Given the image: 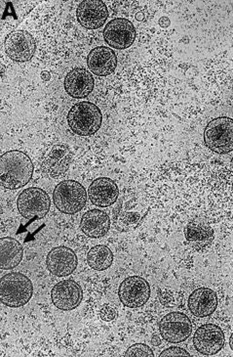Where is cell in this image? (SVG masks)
Listing matches in <instances>:
<instances>
[{
    "label": "cell",
    "instance_id": "1",
    "mask_svg": "<svg viewBox=\"0 0 233 357\" xmlns=\"http://www.w3.org/2000/svg\"><path fill=\"white\" fill-rule=\"evenodd\" d=\"M33 164L25 153L13 150L2 155L0 160V182L4 188L16 190L31 181Z\"/></svg>",
    "mask_w": 233,
    "mask_h": 357
},
{
    "label": "cell",
    "instance_id": "2",
    "mask_svg": "<svg viewBox=\"0 0 233 357\" xmlns=\"http://www.w3.org/2000/svg\"><path fill=\"white\" fill-rule=\"evenodd\" d=\"M33 295L31 279L20 272L6 274L0 281V301L9 307H21L30 302Z\"/></svg>",
    "mask_w": 233,
    "mask_h": 357
},
{
    "label": "cell",
    "instance_id": "3",
    "mask_svg": "<svg viewBox=\"0 0 233 357\" xmlns=\"http://www.w3.org/2000/svg\"><path fill=\"white\" fill-rule=\"evenodd\" d=\"M103 116L101 110L88 101H81L72 107L67 115V123L75 135L91 136L101 128Z\"/></svg>",
    "mask_w": 233,
    "mask_h": 357
},
{
    "label": "cell",
    "instance_id": "4",
    "mask_svg": "<svg viewBox=\"0 0 233 357\" xmlns=\"http://www.w3.org/2000/svg\"><path fill=\"white\" fill-rule=\"evenodd\" d=\"M87 196L88 194L79 182L64 181L55 187L53 201L61 213L74 215L86 205Z\"/></svg>",
    "mask_w": 233,
    "mask_h": 357
},
{
    "label": "cell",
    "instance_id": "5",
    "mask_svg": "<svg viewBox=\"0 0 233 357\" xmlns=\"http://www.w3.org/2000/svg\"><path fill=\"white\" fill-rule=\"evenodd\" d=\"M204 142L211 151L227 154L233 151V119H214L204 130Z\"/></svg>",
    "mask_w": 233,
    "mask_h": 357
},
{
    "label": "cell",
    "instance_id": "6",
    "mask_svg": "<svg viewBox=\"0 0 233 357\" xmlns=\"http://www.w3.org/2000/svg\"><path fill=\"white\" fill-rule=\"evenodd\" d=\"M50 206L49 196L38 187H31L22 191L17 201L19 213L26 220L45 218L50 210Z\"/></svg>",
    "mask_w": 233,
    "mask_h": 357
},
{
    "label": "cell",
    "instance_id": "7",
    "mask_svg": "<svg viewBox=\"0 0 233 357\" xmlns=\"http://www.w3.org/2000/svg\"><path fill=\"white\" fill-rule=\"evenodd\" d=\"M159 332L165 341L171 344H179L191 336L193 323L184 313H168L160 320Z\"/></svg>",
    "mask_w": 233,
    "mask_h": 357
},
{
    "label": "cell",
    "instance_id": "8",
    "mask_svg": "<svg viewBox=\"0 0 233 357\" xmlns=\"http://www.w3.org/2000/svg\"><path fill=\"white\" fill-rule=\"evenodd\" d=\"M4 48L7 56L14 62H29L35 55L36 41L28 31H14L6 36Z\"/></svg>",
    "mask_w": 233,
    "mask_h": 357
},
{
    "label": "cell",
    "instance_id": "9",
    "mask_svg": "<svg viewBox=\"0 0 233 357\" xmlns=\"http://www.w3.org/2000/svg\"><path fill=\"white\" fill-rule=\"evenodd\" d=\"M120 302L129 308L143 307L150 297V286L140 276H131L120 284L118 290Z\"/></svg>",
    "mask_w": 233,
    "mask_h": 357
},
{
    "label": "cell",
    "instance_id": "10",
    "mask_svg": "<svg viewBox=\"0 0 233 357\" xmlns=\"http://www.w3.org/2000/svg\"><path fill=\"white\" fill-rule=\"evenodd\" d=\"M104 38L109 46L114 50H127L136 40L135 26L127 19H114L104 28Z\"/></svg>",
    "mask_w": 233,
    "mask_h": 357
},
{
    "label": "cell",
    "instance_id": "11",
    "mask_svg": "<svg viewBox=\"0 0 233 357\" xmlns=\"http://www.w3.org/2000/svg\"><path fill=\"white\" fill-rule=\"evenodd\" d=\"M225 344V334L218 325L204 324L194 333V347L203 356H215L222 351Z\"/></svg>",
    "mask_w": 233,
    "mask_h": 357
},
{
    "label": "cell",
    "instance_id": "12",
    "mask_svg": "<svg viewBox=\"0 0 233 357\" xmlns=\"http://www.w3.org/2000/svg\"><path fill=\"white\" fill-rule=\"evenodd\" d=\"M53 305L63 312H70L79 307L83 298V291L77 282L63 280L58 282L51 292Z\"/></svg>",
    "mask_w": 233,
    "mask_h": 357
},
{
    "label": "cell",
    "instance_id": "13",
    "mask_svg": "<svg viewBox=\"0 0 233 357\" xmlns=\"http://www.w3.org/2000/svg\"><path fill=\"white\" fill-rule=\"evenodd\" d=\"M79 266V259L74 250L65 246L51 250L46 257V267L51 274L57 277L69 276Z\"/></svg>",
    "mask_w": 233,
    "mask_h": 357
},
{
    "label": "cell",
    "instance_id": "14",
    "mask_svg": "<svg viewBox=\"0 0 233 357\" xmlns=\"http://www.w3.org/2000/svg\"><path fill=\"white\" fill-rule=\"evenodd\" d=\"M77 17L83 28L97 30L103 26L108 19V7L101 0H84L77 7Z\"/></svg>",
    "mask_w": 233,
    "mask_h": 357
},
{
    "label": "cell",
    "instance_id": "15",
    "mask_svg": "<svg viewBox=\"0 0 233 357\" xmlns=\"http://www.w3.org/2000/svg\"><path fill=\"white\" fill-rule=\"evenodd\" d=\"M72 155L69 146L54 145L46 153L42 162V172L52 178H60L69 171Z\"/></svg>",
    "mask_w": 233,
    "mask_h": 357
},
{
    "label": "cell",
    "instance_id": "16",
    "mask_svg": "<svg viewBox=\"0 0 233 357\" xmlns=\"http://www.w3.org/2000/svg\"><path fill=\"white\" fill-rule=\"evenodd\" d=\"M120 189L113 179L99 177L92 182L88 189V197L93 205L108 208L118 201Z\"/></svg>",
    "mask_w": 233,
    "mask_h": 357
},
{
    "label": "cell",
    "instance_id": "17",
    "mask_svg": "<svg viewBox=\"0 0 233 357\" xmlns=\"http://www.w3.org/2000/svg\"><path fill=\"white\" fill-rule=\"evenodd\" d=\"M89 70L98 77H108L113 74L118 66V57L108 46H98L90 51L87 57Z\"/></svg>",
    "mask_w": 233,
    "mask_h": 357
},
{
    "label": "cell",
    "instance_id": "18",
    "mask_svg": "<svg viewBox=\"0 0 233 357\" xmlns=\"http://www.w3.org/2000/svg\"><path fill=\"white\" fill-rule=\"evenodd\" d=\"M95 81L93 75L82 68L70 70L65 79V89L70 97L82 99L93 91Z\"/></svg>",
    "mask_w": 233,
    "mask_h": 357
},
{
    "label": "cell",
    "instance_id": "19",
    "mask_svg": "<svg viewBox=\"0 0 233 357\" xmlns=\"http://www.w3.org/2000/svg\"><path fill=\"white\" fill-rule=\"evenodd\" d=\"M188 303L194 317H207L217 310L218 295L212 289L198 288L189 296Z\"/></svg>",
    "mask_w": 233,
    "mask_h": 357
},
{
    "label": "cell",
    "instance_id": "20",
    "mask_svg": "<svg viewBox=\"0 0 233 357\" xmlns=\"http://www.w3.org/2000/svg\"><path fill=\"white\" fill-rule=\"evenodd\" d=\"M184 237L189 246L194 251H207L212 246L214 238L213 228L204 222H193L188 223L184 228Z\"/></svg>",
    "mask_w": 233,
    "mask_h": 357
},
{
    "label": "cell",
    "instance_id": "21",
    "mask_svg": "<svg viewBox=\"0 0 233 357\" xmlns=\"http://www.w3.org/2000/svg\"><path fill=\"white\" fill-rule=\"evenodd\" d=\"M80 228L86 236L99 239L109 232L111 228V218L108 213L95 208L82 215Z\"/></svg>",
    "mask_w": 233,
    "mask_h": 357
},
{
    "label": "cell",
    "instance_id": "22",
    "mask_svg": "<svg viewBox=\"0 0 233 357\" xmlns=\"http://www.w3.org/2000/svg\"><path fill=\"white\" fill-rule=\"evenodd\" d=\"M24 249L21 243L11 237L0 239V268L11 271L23 261Z\"/></svg>",
    "mask_w": 233,
    "mask_h": 357
},
{
    "label": "cell",
    "instance_id": "23",
    "mask_svg": "<svg viewBox=\"0 0 233 357\" xmlns=\"http://www.w3.org/2000/svg\"><path fill=\"white\" fill-rule=\"evenodd\" d=\"M88 266L94 271H104L113 266V254L111 250L104 245H98L90 250L87 255Z\"/></svg>",
    "mask_w": 233,
    "mask_h": 357
},
{
    "label": "cell",
    "instance_id": "24",
    "mask_svg": "<svg viewBox=\"0 0 233 357\" xmlns=\"http://www.w3.org/2000/svg\"><path fill=\"white\" fill-rule=\"evenodd\" d=\"M126 357H154L152 349L147 344H135L131 346L124 354Z\"/></svg>",
    "mask_w": 233,
    "mask_h": 357
},
{
    "label": "cell",
    "instance_id": "25",
    "mask_svg": "<svg viewBox=\"0 0 233 357\" xmlns=\"http://www.w3.org/2000/svg\"><path fill=\"white\" fill-rule=\"evenodd\" d=\"M160 357H171V356H191V354L186 349L179 347H171L165 349L160 354Z\"/></svg>",
    "mask_w": 233,
    "mask_h": 357
},
{
    "label": "cell",
    "instance_id": "26",
    "mask_svg": "<svg viewBox=\"0 0 233 357\" xmlns=\"http://www.w3.org/2000/svg\"><path fill=\"white\" fill-rule=\"evenodd\" d=\"M99 317H101L102 320H104V321L111 322L115 319L116 317H118V313H116V310L113 307L104 305L102 308L101 312H99Z\"/></svg>",
    "mask_w": 233,
    "mask_h": 357
},
{
    "label": "cell",
    "instance_id": "27",
    "mask_svg": "<svg viewBox=\"0 0 233 357\" xmlns=\"http://www.w3.org/2000/svg\"><path fill=\"white\" fill-rule=\"evenodd\" d=\"M42 77H43V79H45V81H49L50 76H49V74H48V73L43 72Z\"/></svg>",
    "mask_w": 233,
    "mask_h": 357
},
{
    "label": "cell",
    "instance_id": "28",
    "mask_svg": "<svg viewBox=\"0 0 233 357\" xmlns=\"http://www.w3.org/2000/svg\"><path fill=\"white\" fill-rule=\"evenodd\" d=\"M230 349H232V351H233V333L232 334V336H230Z\"/></svg>",
    "mask_w": 233,
    "mask_h": 357
}]
</instances>
